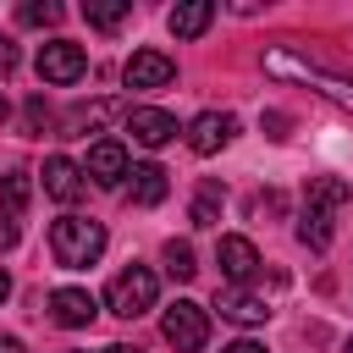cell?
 Instances as JSON below:
<instances>
[{"mask_svg": "<svg viewBox=\"0 0 353 353\" xmlns=\"http://www.w3.org/2000/svg\"><path fill=\"white\" fill-rule=\"evenodd\" d=\"M50 254H55V265H66V270H88V265L105 254V226L88 221V215H61V221L50 226Z\"/></svg>", "mask_w": 353, "mask_h": 353, "instance_id": "6da1fadb", "label": "cell"}, {"mask_svg": "<svg viewBox=\"0 0 353 353\" xmlns=\"http://www.w3.org/2000/svg\"><path fill=\"white\" fill-rule=\"evenodd\" d=\"M265 72H276V77H292V83H309V88H320L331 105L353 110V77H336V72H325V66H314V61H298V55H287V50H270V55H265Z\"/></svg>", "mask_w": 353, "mask_h": 353, "instance_id": "7a4b0ae2", "label": "cell"}, {"mask_svg": "<svg viewBox=\"0 0 353 353\" xmlns=\"http://www.w3.org/2000/svg\"><path fill=\"white\" fill-rule=\"evenodd\" d=\"M154 292H160L154 270H149V265H127V270H116V276H110L105 303H110V314L138 320V314H149V309H154Z\"/></svg>", "mask_w": 353, "mask_h": 353, "instance_id": "3957f363", "label": "cell"}, {"mask_svg": "<svg viewBox=\"0 0 353 353\" xmlns=\"http://www.w3.org/2000/svg\"><path fill=\"white\" fill-rule=\"evenodd\" d=\"M160 336L176 347V353H199L210 342V314L193 303V298H176L165 314H160Z\"/></svg>", "mask_w": 353, "mask_h": 353, "instance_id": "277c9868", "label": "cell"}, {"mask_svg": "<svg viewBox=\"0 0 353 353\" xmlns=\"http://www.w3.org/2000/svg\"><path fill=\"white\" fill-rule=\"evenodd\" d=\"M83 72H88V55H83V44H72V39H50V44L39 50V77H44V83L66 88V83H77Z\"/></svg>", "mask_w": 353, "mask_h": 353, "instance_id": "5b68a950", "label": "cell"}, {"mask_svg": "<svg viewBox=\"0 0 353 353\" xmlns=\"http://www.w3.org/2000/svg\"><path fill=\"white\" fill-rule=\"evenodd\" d=\"M121 77H127V88H165L176 77V61L160 55V50H132L127 66H121Z\"/></svg>", "mask_w": 353, "mask_h": 353, "instance_id": "8992f818", "label": "cell"}, {"mask_svg": "<svg viewBox=\"0 0 353 353\" xmlns=\"http://www.w3.org/2000/svg\"><path fill=\"white\" fill-rule=\"evenodd\" d=\"M232 138H237V116H226V110H204V116L188 121V149L193 154H215Z\"/></svg>", "mask_w": 353, "mask_h": 353, "instance_id": "52a82bcc", "label": "cell"}, {"mask_svg": "<svg viewBox=\"0 0 353 353\" xmlns=\"http://www.w3.org/2000/svg\"><path fill=\"white\" fill-rule=\"evenodd\" d=\"M127 132H132L143 149H160V143L176 138V116H171V110H154V105H132V110H127Z\"/></svg>", "mask_w": 353, "mask_h": 353, "instance_id": "ba28073f", "label": "cell"}, {"mask_svg": "<svg viewBox=\"0 0 353 353\" xmlns=\"http://www.w3.org/2000/svg\"><path fill=\"white\" fill-rule=\"evenodd\" d=\"M94 314H99V303H94L83 287H55V292H50V320H55V325L77 331V325H88Z\"/></svg>", "mask_w": 353, "mask_h": 353, "instance_id": "9c48e42d", "label": "cell"}, {"mask_svg": "<svg viewBox=\"0 0 353 353\" xmlns=\"http://www.w3.org/2000/svg\"><path fill=\"white\" fill-rule=\"evenodd\" d=\"M215 309H221L226 320H237V325H265V320H270V303H265L259 292H248V287H221V292H215Z\"/></svg>", "mask_w": 353, "mask_h": 353, "instance_id": "30bf717a", "label": "cell"}, {"mask_svg": "<svg viewBox=\"0 0 353 353\" xmlns=\"http://www.w3.org/2000/svg\"><path fill=\"white\" fill-rule=\"evenodd\" d=\"M215 265L226 270V281H248V276L259 270V248H254L248 237H237V232H232V237H221V243H215Z\"/></svg>", "mask_w": 353, "mask_h": 353, "instance_id": "8fae6325", "label": "cell"}, {"mask_svg": "<svg viewBox=\"0 0 353 353\" xmlns=\"http://www.w3.org/2000/svg\"><path fill=\"white\" fill-rule=\"evenodd\" d=\"M83 171H88L99 188H116V182L127 176V149H121L116 138H99V143L88 149V165H83Z\"/></svg>", "mask_w": 353, "mask_h": 353, "instance_id": "7c38bea8", "label": "cell"}, {"mask_svg": "<svg viewBox=\"0 0 353 353\" xmlns=\"http://www.w3.org/2000/svg\"><path fill=\"white\" fill-rule=\"evenodd\" d=\"M44 193L61 199V204H72V199L83 193V165H72L66 154H50V160H44Z\"/></svg>", "mask_w": 353, "mask_h": 353, "instance_id": "4fadbf2b", "label": "cell"}, {"mask_svg": "<svg viewBox=\"0 0 353 353\" xmlns=\"http://www.w3.org/2000/svg\"><path fill=\"white\" fill-rule=\"evenodd\" d=\"M210 22H215V6H210V0H182V6H171V17H165V28H171L176 39H199Z\"/></svg>", "mask_w": 353, "mask_h": 353, "instance_id": "5bb4252c", "label": "cell"}, {"mask_svg": "<svg viewBox=\"0 0 353 353\" xmlns=\"http://www.w3.org/2000/svg\"><path fill=\"white\" fill-rule=\"evenodd\" d=\"M127 176H132V204H143V210H149V204H160V199H165V188H171V182H165V171H160L154 160H149V165H132Z\"/></svg>", "mask_w": 353, "mask_h": 353, "instance_id": "9a60e30c", "label": "cell"}, {"mask_svg": "<svg viewBox=\"0 0 353 353\" xmlns=\"http://www.w3.org/2000/svg\"><path fill=\"white\" fill-rule=\"evenodd\" d=\"M347 199H353V193H347V182H336V176H314V182H309V210H325V215H331V210H342Z\"/></svg>", "mask_w": 353, "mask_h": 353, "instance_id": "2e32d148", "label": "cell"}, {"mask_svg": "<svg viewBox=\"0 0 353 353\" xmlns=\"http://www.w3.org/2000/svg\"><path fill=\"white\" fill-rule=\"evenodd\" d=\"M116 116V99H94V105H72L66 110V132H83V127H99Z\"/></svg>", "mask_w": 353, "mask_h": 353, "instance_id": "e0dca14e", "label": "cell"}, {"mask_svg": "<svg viewBox=\"0 0 353 353\" xmlns=\"http://www.w3.org/2000/svg\"><path fill=\"white\" fill-rule=\"evenodd\" d=\"M0 210H6L11 221L28 210V171H6V176H0Z\"/></svg>", "mask_w": 353, "mask_h": 353, "instance_id": "ac0fdd59", "label": "cell"}, {"mask_svg": "<svg viewBox=\"0 0 353 353\" xmlns=\"http://www.w3.org/2000/svg\"><path fill=\"white\" fill-rule=\"evenodd\" d=\"M127 11H132L127 0H88V6H83L88 28H121V22H127Z\"/></svg>", "mask_w": 353, "mask_h": 353, "instance_id": "d6986e66", "label": "cell"}, {"mask_svg": "<svg viewBox=\"0 0 353 353\" xmlns=\"http://www.w3.org/2000/svg\"><path fill=\"white\" fill-rule=\"evenodd\" d=\"M298 237L320 254V248H331V215L325 210H303V221H298Z\"/></svg>", "mask_w": 353, "mask_h": 353, "instance_id": "ffe728a7", "label": "cell"}, {"mask_svg": "<svg viewBox=\"0 0 353 353\" xmlns=\"http://www.w3.org/2000/svg\"><path fill=\"white\" fill-rule=\"evenodd\" d=\"M160 259H165V270H171L176 281H193V276H199V259H193V248H188V243H176V237L160 248Z\"/></svg>", "mask_w": 353, "mask_h": 353, "instance_id": "44dd1931", "label": "cell"}, {"mask_svg": "<svg viewBox=\"0 0 353 353\" xmlns=\"http://www.w3.org/2000/svg\"><path fill=\"white\" fill-rule=\"evenodd\" d=\"M17 22H28V28H55V22H61V6H55V0H22V6H17Z\"/></svg>", "mask_w": 353, "mask_h": 353, "instance_id": "7402d4cb", "label": "cell"}, {"mask_svg": "<svg viewBox=\"0 0 353 353\" xmlns=\"http://www.w3.org/2000/svg\"><path fill=\"white\" fill-rule=\"evenodd\" d=\"M215 221H221V210H215V182H210V188L193 199V226H215Z\"/></svg>", "mask_w": 353, "mask_h": 353, "instance_id": "603a6c76", "label": "cell"}, {"mask_svg": "<svg viewBox=\"0 0 353 353\" xmlns=\"http://www.w3.org/2000/svg\"><path fill=\"white\" fill-rule=\"evenodd\" d=\"M22 116H28V127H44V121H50V105H44V99H28Z\"/></svg>", "mask_w": 353, "mask_h": 353, "instance_id": "cb8c5ba5", "label": "cell"}, {"mask_svg": "<svg viewBox=\"0 0 353 353\" xmlns=\"http://www.w3.org/2000/svg\"><path fill=\"white\" fill-rule=\"evenodd\" d=\"M6 72H17V44L0 33V77H6Z\"/></svg>", "mask_w": 353, "mask_h": 353, "instance_id": "d4e9b609", "label": "cell"}, {"mask_svg": "<svg viewBox=\"0 0 353 353\" xmlns=\"http://www.w3.org/2000/svg\"><path fill=\"white\" fill-rule=\"evenodd\" d=\"M0 248H17V221L0 215Z\"/></svg>", "mask_w": 353, "mask_h": 353, "instance_id": "484cf974", "label": "cell"}, {"mask_svg": "<svg viewBox=\"0 0 353 353\" xmlns=\"http://www.w3.org/2000/svg\"><path fill=\"white\" fill-rule=\"evenodd\" d=\"M221 353H265V347H259V342H248V336H237V342H226Z\"/></svg>", "mask_w": 353, "mask_h": 353, "instance_id": "4316f807", "label": "cell"}, {"mask_svg": "<svg viewBox=\"0 0 353 353\" xmlns=\"http://www.w3.org/2000/svg\"><path fill=\"white\" fill-rule=\"evenodd\" d=\"M265 127H270V138H287V116H276V110H270V116H265Z\"/></svg>", "mask_w": 353, "mask_h": 353, "instance_id": "83f0119b", "label": "cell"}, {"mask_svg": "<svg viewBox=\"0 0 353 353\" xmlns=\"http://www.w3.org/2000/svg\"><path fill=\"white\" fill-rule=\"evenodd\" d=\"M0 353H28V347H22L17 336H0Z\"/></svg>", "mask_w": 353, "mask_h": 353, "instance_id": "f1b7e54d", "label": "cell"}, {"mask_svg": "<svg viewBox=\"0 0 353 353\" xmlns=\"http://www.w3.org/2000/svg\"><path fill=\"white\" fill-rule=\"evenodd\" d=\"M6 298H11V276L0 270V303H6Z\"/></svg>", "mask_w": 353, "mask_h": 353, "instance_id": "f546056e", "label": "cell"}, {"mask_svg": "<svg viewBox=\"0 0 353 353\" xmlns=\"http://www.w3.org/2000/svg\"><path fill=\"white\" fill-rule=\"evenodd\" d=\"M105 353H138V347H127V342H110V347H105Z\"/></svg>", "mask_w": 353, "mask_h": 353, "instance_id": "4dcf8cb0", "label": "cell"}, {"mask_svg": "<svg viewBox=\"0 0 353 353\" xmlns=\"http://www.w3.org/2000/svg\"><path fill=\"white\" fill-rule=\"evenodd\" d=\"M0 116H6V94H0Z\"/></svg>", "mask_w": 353, "mask_h": 353, "instance_id": "1f68e13d", "label": "cell"}, {"mask_svg": "<svg viewBox=\"0 0 353 353\" xmlns=\"http://www.w3.org/2000/svg\"><path fill=\"white\" fill-rule=\"evenodd\" d=\"M342 353H353V336H347V347H342Z\"/></svg>", "mask_w": 353, "mask_h": 353, "instance_id": "d6a6232c", "label": "cell"}]
</instances>
